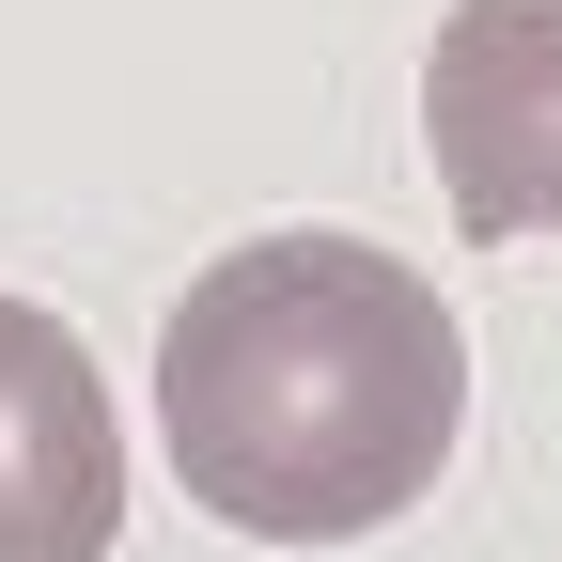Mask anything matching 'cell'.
Wrapping results in <instances>:
<instances>
[{"mask_svg": "<svg viewBox=\"0 0 562 562\" xmlns=\"http://www.w3.org/2000/svg\"><path fill=\"white\" fill-rule=\"evenodd\" d=\"M110 531H125V438L94 344L0 297V562H110Z\"/></svg>", "mask_w": 562, "mask_h": 562, "instance_id": "3", "label": "cell"}, {"mask_svg": "<svg viewBox=\"0 0 562 562\" xmlns=\"http://www.w3.org/2000/svg\"><path fill=\"white\" fill-rule=\"evenodd\" d=\"M422 157L469 235H562V0H453L438 16Z\"/></svg>", "mask_w": 562, "mask_h": 562, "instance_id": "2", "label": "cell"}, {"mask_svg": "<svg viewBox=\"0 0 562 562\" xmlns=\"http://www.w3.org/2000/svg\"><path fill=\"white\" fill-rule=\"evenodd\" d=\"M172 484L250 547H360L438 501L469 438V328L375 235H250L157 328Z\"/></svg>", "mask_w": 562, "mask_h": 562, "instance_id": "1", "label": "cell"}]
</instances>
